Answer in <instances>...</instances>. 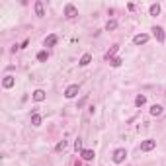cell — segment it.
Wrapping results in <instances>:
<instances>
[{
  "instance_id": "obj_1",
  "label": "cell",
  "mask_w": 166,
  "mask_h": 166,
  "mask_svg": "<svg viewBox=\"0 0 166 166\" xmlns=\"http://www.w3.org/2000/svg\"><path fill=\"white\" fill-rule=\"evenodd\" d=\"M125 158H127V151H125V149H117V151L114 152V162L115 164H121Z\"/></svg>"
},
{
  "instance_id": "obj_2",
  "label": "cell",
  "mask_w": 166,
  "mask_h": 166,
  "mask_svg": "<svg viewBox=\"0 0 166 166\" xmlns=\"http://www.w3.org/2000/svg\"><path fill=\"white\" fill-rule=\"evenodd\" d=\"M154 147H156V141H154V139H147V141H143V143H141V151H143V152L152 151Z\"/></svg>"
},
{
  "instance_id": "obj_3",
  "label": "cell",
  "mask_w": 166,
  "mask_h": 166,
  "mask_svg": "<svg viewBox=\"0 0 166 166\" xmlns=\"http://www.w3.org/2000/svg\"><path fill=\"white\" fill-rule=\"evenodd\" d=\"M78 90H80V86H78V84H71V86H68V88L65 90V98H68V100H71V98H74V96L78 94Z\"/></svg>"
},
{
  "instance_id": "obj_4",
  "label": "cell",
  "mask_w": 166,
  "mask_h": 166,
  "mask_svg": "<svg viewBox=\"0 0 166 166\" xmlns=\"http://www.w3.org/2000/svg\"><path fill=\"white\" fill-rule=\"evenodd\" d=\"M65 16H67V18H76V16H78L76 6H74V4H67V6H65Z\"/></svg>"
},
{
  "instance_id": "obj_5",
  "label": "cell",
  "mask_w": 166,
  "mask_h": 166,
  "mask_svg": "<svg viewBox=\"0 0 166 166\" xmlns=\"http://www.w3.org/2000/svg\"><path fill=\"white\" fill-rule=\"evenodd\" d=\"M152 35L156 37L158 43H162V41H164V29L160 28V25H154V28H152Z\"/></svg>"
},
{
  "instance_id": "obj_6",
  "label": "cell",
  "mask_w": 166,
  "mask_h": 166,
  "mask_svg": "<svg viewBox=\"0 0 166 166\" xmlns=\"http://www.w3.org/2000/svg\"><path fill=\"white\" fill-rule=\"evenodd\" d=\"M147 41H149V35L147 33H139V35L133 37V43H135V45H145Z\"/></svg>"
},
{
  "instance_id": "obj_7",
  "label": "cell",
  "mask_w": 166,
  "mask_h": 166,
  "mask_svg": "<svg viewBox=\"0 0 166 166\" xmlns=\"http://www.w3.org/2000/svg\"><path fill=\"white\" fill-rule=\"evenodd\" d=\"M57 41H59V37H57L55 33H51L49 37H45L43 45H45V47H55V45H57Z\"/></svg>"
},
{
  "instance_id": "obj_8",
  "label": "cell",
  "mask_w": 166,
  "mask_h": 166,
  "mask_svg": "<svg viewBox=\"0 0 166 166\" xmlns=\"http://www.w3.org/2000/svg\"><path fill=\"white\" fill-rule=\"evenodd\" d=\"M14 84H16L14 76H10V74H8V76H4V80H2V86H4V88H12Z\"/></svg>"
},
{
  "instance_id": "obj_9",
  "label": "cell",
  "mask_w": 166,
  "mask_h": 166,
  "mask_svg": "<svg viewBox=\"0 0 166 166\" xmlns=\"http://www.w3.org/2000/svg\"><path fill=\"white\" fill-rule=\"evenodd\" d=\"M35 14L39 16V18H43V16H45V10H43V2H41V0H37V2H35Z\"/></svg>"
},
{
  "instance_id": "obj_10",
  "label": "cell",
  "mask_w": 166,
  "mask_h": 166,
  "mask_svg": "<svg viewBox=\"0 0 166 166\" xmlns=\"http://www.w3.org/2000/svg\"><path fill=\"white\" fill-rule=\"evenodd\" d=\"M90 61H92V55H90V53H86V55H82V59L78 61V65H80V67H88Z\"/></svg>"
},
{
  "instance_id": "obj_11",
  "label": "cell",
  "mask_w": 166,
  "mask_h": 166,
  "mask_svg": "<svg viewBox=\"0 0 166 166\" xmlns=\"http://www.w3.org/2000/svg\"><path fill=\"white\" fill-rule=\"evenodd\" d=\"M31 98H33L35 102H43L45 100V92H43V90H35V92L31 94Z\"/></svg>"
},
{
  "instance_id": "obj_12",
  "label": "cell",
  "mask_w": 166,
  "mask_h": 166,
  "mask_svg": "<svg viewBox=\"0 0 166 166\" xmlns=\"http://www.w3.org/2000/svg\"><path fill=\"white\" fill-rule=\"evenodd\" d=\"M80 156H82L84 160H92L94 158V151H92V149H84V151L80 152Z\"/></svg>"
},
{
  "instance_id": "obj_13",
  "label": "cell",
  "mask_w": 166,
  "mask_h": 166,
  "mask_svg": "<svg viewBox=\"0 0 166 166\" xmlns=\"http://www.w3.org/2000/svg\"><path fill=\"white\" fill-rule=\"evenodd\" d=\"M31 125H33V127H39L41 125V115L37 114V111H33V115H31Z\"/></svg>"
},
{
  "instance_id": "obj_14",
  "label": "cell",
  "mask_w": 166,
  "mask_h": 166,
  "mask_svg": "<svg viewBox=\"0 0 166 166\" xmlns=\"http://www.w3.org/2000/svg\"><path fill=\"white\" fill-rule=\"evenodd\" d=\"M160 114H162V106L154 104L152 108H151V115H154V117H156V115H160Z\"/></svg>"
},
{
  "instance_id": "obj_15",
  "label": "cell",
  "mask_w": 166,
  "mask_h": 166,
  "mask_svg": "<svg viewBox=\"0 0 166 166\" xmlns=\"http://www.w3.org/2000/svg\"><path fill=\"white\" fill-rule=\"evenodd\" d=\"M115 53H117V45H114V47H111V49H110L108 53H106V59H108V61H111V59H114V55H115Z\"/></svg>"
},
{
  "instance_id": "obj_16",
  "label": "cell",
  "mask_w": 166,
  "mask_h": 166,
  "mask_svg": "<svg viewBox=\"0 0 166 166\" xmlns=\"http://www.w3.org/2000/svg\"><path fill=\"white\" fill-rule=\"evenodd\" d=\"M149 12H151V16H158L160 14V4H152Z\"/></svg>"
},
{
  "instance_id": "obj_17",
  "label": "cell",
  "mask_w": 166,
  "mask_h": 166,
  "mask_svg": "<svg viewBox=\"0 0 166 166\" xmlns=\"http://www.w3.org/2000/svg\"><path fill=\"white\" fill-rule=\"evenodd\" d=\"M145 102H147L145 96H137V98H135V106H137V108H141V106H145Z\"/></svg>"
},
{
  "instance_id": "obj_18",
  "label": "cell",
  "mask_w": 166,
  "mask_h": 166,
  "mask_svg": "<svg viewBox=\"0 0 166 166\" xmlns=\"http://www.w3.org/2000/svg\"><path fill=\"white\" fill-rule=\"evenodd\" d=\"M115 28H117V22H115V20H110V22L106 24V29H108V31H114Z\"/></svg>"
},
{
  "instance_id": "obj_19",
  "label": "cell",
  "mask_w": 166,
  "mask_h": 166,
  "mask_svg": "<svg viewBox=\"0 0 166 166\" xmlns=\"http://www.w3.org/2000/svg\"><path fill=\"white\" fill-rule=\"evenodd\" d=\"M47 57H49V53H47V51H39V53H37V61H41V63L47 61Z\"/></svg>"
},
{
  "instance_id": "obj_20",
  "label": "cell",
  "mask_w": 166,
  "mask_h": 166,
  "mask_svg": "<svg viewBox=\"0 0 166 166\" xmlns=\"http://www.w3.org/2000/svg\"><path fill=\"white\" fill-rule=\"evenodd\" d=\"M65 149H67V141H61V143H57L55 151H57V152H61V151H65Z\"/></svg>"
},
{
  "instance_id": "obj_21",
  "label": "cell",
  "mask_w": 166,
  "mask_h": 166,
  "mask_svg": "<svg viewBox=\"0 0 166 166\" xmlns=\"http://www.w3.org/2000/svg\"><path fill=\"white\" fill-rule=\"evenodd\" d=\"M110 65H111V67H119V65H121V59L114 57V59H111V61H110Z\"/></svg>"
},
{
  "instance_id": "obj_22",
  "label": "cell",
  "mask_w": 166,
  "mask_h": 166,
  "mask_svg": "<svg viewBox=\"0 0 166 166\" xmlns=\"http://www.w3.org/2000/svg\"><path fill=\"white\" fill-rule=\"evenodd\" d=\"M74 149L82 152V141H80V139H76V141H74Z\"/></svg>"
},
{
  "instance_id": "obj_23",
  "label": "cell",
  "mask_w": 166,
  "mask_h": 166,
  "mask_svg": "<svg viewBox=\"0 0 166 166\" xmlns=\"http://www.w3.org/2000/svg\"><path fill=\"white\" fill-rule=\"evenodd\" d=\"M84 104H86V98H82V100H80V102H78V110H80V108H82V106H84Z\"/></svg>"
}]
</instances>
